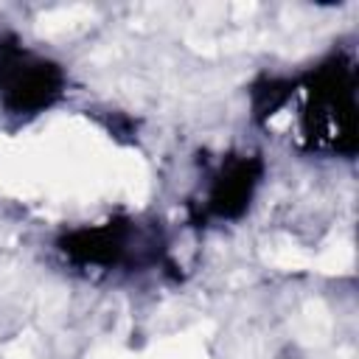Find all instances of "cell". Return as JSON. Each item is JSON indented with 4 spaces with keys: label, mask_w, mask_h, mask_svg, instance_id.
<instances>
[{
    "label": "cell",
    "mask_w": 359,
    "mask_h": 359,
    "mask_svg": "<svg viewBox=\"0 0 359 359\" xmlns=\"http://www.w3.org/2000/svg\"><path fill=\"white\" fill-rule=\"evenodd\" d=\"M309 135L337 151H353L356 132V79L353 65L345 59H334L317 67L309 84Z\"/></svg>",
    "instance_id": "cell-1"
},
{
    "label": "cell",
    "mask_w": 359,
    "mask_h": 359,
    "mask_svg": "<svg viewBox=\"0 0 359 359\" xmlns=\"http://www.w3.org/2000/svg\"><path fill=\"white\" fill-rule=\"evenodd\" d=\"M65 84V73L45 56L20 42L0 45V101L17 112L31 115L50 107Z\"/></svg>",
    "instance_id": "cell-2"
},
{
    "label": "cell",
    "mask_w": 359,
    "mask_h": 359,
    "mask_svg": "<svg viewBox=\"0 0 359 359\" xmlns=\"http://www.w3.org/2000/svg\"><path fill=\"white\" fill-rule=\"evenodd\" d=\"M258 185V165L252 160H233L227 168H222L213 177V185L208 191V208L219 216H233L250 202L252 191Z\"/></svg>",
    "instance_id": "cell-3"
}]
</instances>
